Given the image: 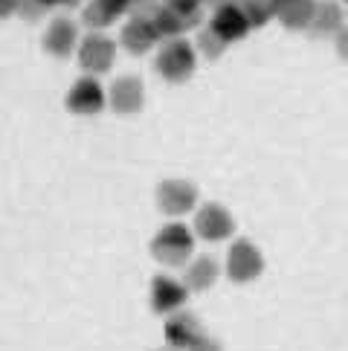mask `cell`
<instances>
[{"label": "cell", "mask_w": 348, "mask_h": 351, "mask_svg": "<svg viewBox=\"0 0 348 351\" xmlns=\"http://www.w3.org/2000/svg\"><path fill=\"white\" fill-rule=\"evenodd\" d=\"M154 302H157V311H169L174 305L183 302V287L174 285L171 279H157L154 285Z\"/></svg>", "instance_id": "2e32d148"}, {"label": "cell", "mask_w": 348, "mask_h": 351, "mask_svg": "<svg viewBox=\"0 0 348 351\" xmlns=\"http://www.w3.org/2000/svg\"><path fill=\"white\" fill-rule=\"evenodd\" d=\"M314 6L316 0H273V18H279L288 29H308Z\"/></svg>", "instance_id": "ba28073f"}, {"label": "cell", "mask_w": 348, "mask_h": 351, "mask_svg": "<svg viewBox=\"0 0 348 351\" xmlns=\"http://www.w3.org/2000/svg\"><path fill=\"white\" fill-rule=\"evenodd\" d=\"M229 270L235 273V276H250V273H256L258 270V253L250 247V244H238L232 250V256H229Z\"/></svg>", "instance_id": "9a60e30c"}, {"label": "cell", "mask_w": 348, "mask_h": 351, "mask_svg": "<svg viewBox=\"0 0 348 351\" xmlns=\"http://www.w3.org/2000/svg\"><path fill=\"white\" fill-rule=\"evenodd\" d=\"M197 47H201V53H203V56L218 58L223 49H227V41H223L212 27H206V29H201V35H197Z\"/></svg>", "instance_id": "ac0fdd59"}, {"label": "cell", "mask_w": 348, "mask_h": 351, "mask_svg": "<svg viewBox=\"0 0 348 351\" xmlns=\"http://www.w3.org/2000/svg\"><path fill=\"white\" fill-rule=\"evenodd\" d=\"M209 27H212L227 44L241 41L244 35L250 32V23H247L244 12L238 9V3H229V6L215 9V12H212V21H209Z\"/></svg>", "instance_id": "5b68a950"}, {"label": "cell", "mask_w": 348, "mask_h": 351, "mask_svg": "<svg viewBox=\"0 0 348 351\" xmlns=\"http://www.w3.org/2000/svg\"><path fill=\"white\" fill-rule=\"evenodd\" d=\"M114 21H116V18L110 15V12H108L105 6H99L96 0H90V3H87V9H84V23H87L90 29H96V32H99V29L110 27Z\"/></svg>", "instance_id": "d6986e66"}, {"label": "cell", "mask_w": 348, "mask_h": 351, "mask_svg": "<svg viewBox=\"0 0 348 351\" xmlns=\"http://www.w3.org/2000/svg\"><path fill=\"white\" fill-rule=\"evenodd\" d=\"M195 47L183 38H169L157 56L160 76L169 82H186L195 73Z\"/></svg>", "instance_id": "6da1fadb"}, {"label": "cell", "mask_w": 348, "mask_h": 351, "mask_svg": "<svg viewBox=\"0 0 348 351\" xmlns=\"http://www.w3.org/2000/svg\"><path fill=\"white\" fill-rule=\"evenodd\" d=\"M110 105L119 114H136L142 108V82L134 76H122L110 87Z\"/></svg>", "instance_id": "30bf717a"}, {"label": "cell", "mask_w": 348, "mask_h": 351, "mask_svg": "<svg viewBox=\"0 0 348 351\" xmlns=\"http://www.w3.org/2000/svg\"><path fill=\"white\" fill-rule=\"evenodd\" d=\"M79 44V29L76 23L70 18H55L53 23L47 27V35H44V49L49 56L55 58H67L73 49Z\"/></svg>", "instance_id": "277c9868"}, {"label": "cell", "mask_w": 348, "mask_h": 351, "mask_svg": "<svg viewBox=\"0 0 348 351\" xmlns=\"http://www.w3.org/2000/svg\"><path fill=\"white\" fill-rule=\"evenodd\" d=\"M197 230L206 238H223L232 230V218L227 215V209L212 204V206H203L201 215H197Z\"/></svg>", "instance_id": "7c38bea8"}, {"label": "cell", "mask_w": 348, "mask_h": 351, "mask_svg": "<svg viewBox=\"0 0 348 351\" xmlns=\"http://www.w3.org/2000/svg\"><path fill=\"white\" fill-rule=\"evenodd\" d=\"M116 44L102 32H90L79 47V61L87 73H108L114 67Z\"/></svg>", "instance_id": "7a4b0ae2"}, {"label": "cell", "mask_w": 348, "mask_h": 351, "mask_svg": "<svg viewBox=\"0 0 348 351\" xmlns=\"http://www.w3.org/2000/svg\"><path fill=\"white\" fill-rule=\"evenodd\" d=\"M151 23H154V29H157V38H166V41L169 38H180L186 29H192L189 23H186V18H180L177 12H171L163 3H160L157 12L151 15Z\"/></svg>", "instance_id": "4fadbf2b"}, {"label": "cell", "mask_w": 348, "mask_h": 351, "mask_svg": "<svg viewBox=\"0 0 348 351\" xmlns=\"http://www.w3.org/2000/svg\"><path fill=\"white\" fill-rule=\"evenodd\" d=\"M345 27V15H343V6L337 0H319L314 6V18H310L308 29L314 38H328V35H337Z\"/></svg>", "instance_id": "8992f818"}, {"label": "cell", "mask_w": 348, "mask_h": 351, "mask_svg": "<svg viewBox=\"0 0 348 351\" xmlns=\"http://www.w3.org/2000/svg\"><path fill=\"white\" fill-rule=\"evenodd\" d=\"M96 3H99V6H105L114 18H119L122 12H128V0H96Z\"/></svg>", "instance_id": "44dd1931"}, {"label": "cell", "mask_w": 348, "mask_h": 351, "mask_svg": "<svg viewBox=\"0 0 348 351\" xmlns=\"http://www.w3.org/2000/svg\"><path fill=\"white\" fill-rule=\"evenodd\" d=\"M163 0H128V12L134 18H151Z\"/></svg>", "instance_id": "ffe728a7"}, {"label": "cell", "mask_w": 348, "mask_h": 351, "mask_svg": "<svg viewBox=\"0 0 348 351\" xmlns=\"http://www.w3.org/2000/svg\"><path fill=\"white\" fill-rule=\"evenodd\" d=\"M195 197H197V192H195V186H192V183L169 180V183L160 186V206H163L166 212H171V215L192 209Z\"/></svg>", "instance_id": "8fae6325"}, {"label": "cell", "mask_w": 348, "mask_h": 351, "mask_svg": "<svg viewBox=\"0 0 348 351\" xmlns=\"http://www.w3.org/2000/svg\"><path fill=\"white\" fill-rule=\"evenodd\" d=\"M35 3H38L47 12V9H55V6H67V9L70 6H79V0H35Z\"/></svg>", "instance_id": "603a6c76"}, {"label": "cell", "mask_w": 348, "mask_h": 351, "mask_svg": "<svg viewBox=\"0 0 348 351\" xmlns=\"http://www.w3.org/2000/svg\"><path fill=\"white\" fill-rule=\"evenodd\" d=\"M238 9L244 12L250 29H258L273 18V0H238Z\"/></svg>", "instance_id": "5bb4252c"}, {"label": "cell", "mask_w": 348, "mask_h": 351, "mask_svg": "<svg viewBox=\"0 0 348 351\" xmlns=\"http://www.w3.org/2000/svg\"><path fill=\"white\" fill-rule=\"evenodd\" d=\"M229 3H238V0H203V6H209V9H221V6H229Z\"/></svg>", "instance_id": "cb8c5ba5"}, {"label": "cell", "mask_w": 348, "mask_h": 351, "mask_svg": "<svg viewBox=\"0 0 348 351\" xmlns=\"http://www.w3.org/2000/svg\"><path fill=\"white\" fill-rule=\"evenodd\" d=\"M337 53H340V58L348 61V27H343L337 32Z\"/></svg>", "instance_id": "7402d4cb"}, {"label": "cell", "mask_w": 348, "mask_h": 351, "mask_svg": "<svg viewBox=\"0 0 348 351\" xmlns=\"http://www.w3.org/2000/svg\"><path fill=\"white\" fill-rule=\"evenodd\" d=\"M163 6H169L171 12H177L180 18H186L189 27H197L203 15V0H163Z\"/></svg>", "instance_id": "e0dca14e"}, {"label": "cell", "mask_w": 348, "mask_h": 351, "mask_svg": "<svg viewBox=\"0 0 348 351\" xmlns=\"http://www.w3.org/2000/svg\"><path fill=\"white\" fill-rule=\"evenodd\" d=\"M157 29L151 18H131L125 27H122V47L128 49L131 56H142L157 44Z\"/></svg>", "instance_id": "52a82bcc"}, {"label": "cell", "mask_w": 348, "mask_h": 351, "mask_svg": "<svg viewBox=\"0 0 348 351\" xmlns=\"http://www.w3.org/2000/svg\"><path fill=\"white\" fill-rule=\"evenodd\" d=\"M345 3H348V0H345Z\"/></svg>", "instance_id": "d4e9b609"}, {"label": "cell", "mask_w": 348, "mask_h": 351, "mask_svg": "<svg viewBox=\"0 0 348 351\" xmlns=\"http://www.w3.org/2000/svg\"><path fill=\"white\" fill-rule=\"evenodd\" d=\"M67 108L73 110V114H82V117H93L99 114V110L105 108V90L102 84H99L96 79H79L76 84H73V90L67 93Z\"/></svg>", "instance_id": "3957f363"}, {"label": "cell", "mask_w": 348, "mask_h": 351, "mask_svg": "<svg viewBox=\"0 0 348 351\" xmlns=\"http://www.w3.org/2000/svg\"><path fill=\"white\" fill-rule=\"evenodd\" d=\"M154 250H157V256L166 258V261H183L192 250V235L186 227H177V223H174V227L160 232V238L154 241Z\"/></svg>", "instance_id": "9c48e42d"}]
</instances>
